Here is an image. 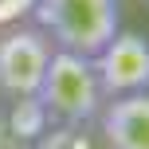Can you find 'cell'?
Instances as JSON below:
<instances>
[{
    "mask_svg": "<svg viewBox=\"0 0 149 149\" xmlns=\"http://www.w3.org/2000/svg\"><path fill=\"white\" fill-rule=\"evenodd\" d=\"M0 149H31V145L24 141V137L16 134L12 126H8V118H4V110H0Z\"/></svg>",
    "mask_w": 149,
    "mask_h": 149,
    "instance_id": "obj_8",
    "label": "cell"
},
{
    "mask_svg": "<svg viewBox=\"0 0 149 149\" xmlns=\"http://www.w3.org/2000/svg\"><path fill=\"white\" fill-rule=\"evenodd\" d=\"M36 28L55 47L94 59L122 28V0H36Z\"/></svg>",
    "mask_w": 149,
    "mask_h": 149,
    "instance_id": "obj_1",
    "label": "cell"
},
{
    "mask_svg": "<svg viewBox=\"0 0 149 149\" xmlns=\"http://www.w3.org/2000/svg\"><path fill=\"white\" fill-rule=\"evenodd\" d=\"M55 55V43L36 24H16L0 36V94L31 98L43 82V71Z\"/></svg>",
    "mask_w": 149,
    "mask_h": 149,
    "instance_id": "obj_3",
    "label": "cell"
},
{
    "mask_svg": "<svg viewBox=\"0 0 149 149\" xmlns=\"http://www.w3.org/2000/svg\"><path fill=\"white\" fill-rule=\"evenodd\" d=\"M4 118H8V126H12L28 145L36 141V137L47 130V122H51L36 94H31V98H12V106H4Z\"/></svg>",
    "mask_w": 149,
    "mask_h": 149,
    "instance_id": "obj_6",
    "label": "cell"
},
{
    "mask_svg": "<svg viewBox=\"0 0 149 149\" xmlns=\"http://www.w3.org/2000/svg\"><path fill=\"white\" fill-rule=\"evenodd\" d=\"M102 98H122L149 90V39L141 31H114V39L90 59Z\"/></svg>",
    "mask_w": 149,
    "mask_h": 149,
    "instance_id": "obj_4",
    "label": "cell"
},
{
    "mask_svg": "<svg viewBox=\"0 0 149 149\" xmlns=\"http://www.w3.org/2000/svg\"><path fill=\"white\" fill-rule=\"evenodd\" d=\"M98 126L106 149H149V90L102 102Z\"/></svg>",
    "mask_w": 149,
    "mask_h": 149,
    "instance_id": "obj_5",
    "label": "cell"
},
{
    "mask_svg": "<svg viewBox=\"0 0 149 149\" xmlns=\"http://www.w3.org/2000/svg\"><path fill=\"white\" fill-rule=\"evenodd\" d=\"M130 4H137V8H149V0H130Z\"/></svg>",
    "mask_w": 149,
    "mask_h": 149,
    "instance_id": "obj_9",
    "label": "cell"
},
{
    "mask_svg": "<svg viewBox=\"0 0 149 149\" xmlns=\"http://www.w3.org/2000/svg\"><path fill=\"white\" fill-rule=\"evenodd\" d=\"M31 149H98V141L79 122H47V130L31 141Z\"/></svg>",
    "mask_w": 149,
    "mask_h": 149,
    "instance_id": "obj_7",
    "label": "cell"
},
{
    "mask_svg": "<svg viewBox=\"0 0 149 149\" xmlns=\"http://www.w3.org/2000/svg\"><path fill=\"white\" fill-rule=\"evenodd\" d=\"M36 98L51 122H79V126H90L106 102L90 59L74 55V51H63V47H55Z\"/></svg>",
    "mask_w": 149,
    "mask_h": 149,
    "instance_id": "obj_2",
    "label": "cell"
}]
</instances>
